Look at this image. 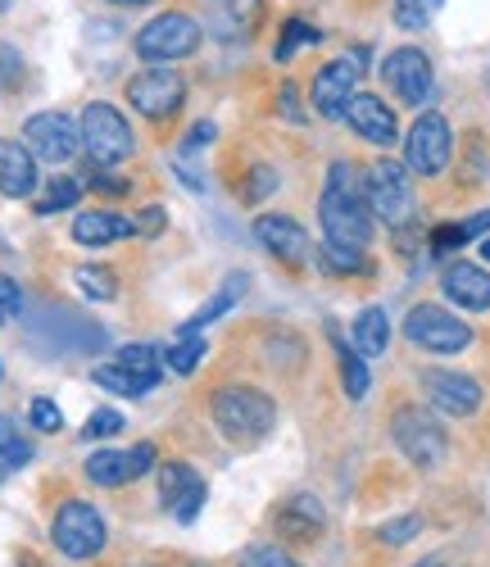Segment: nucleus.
<instances>
[{
  "label": "nucleus",
  "mask_w": 490,
  "mask_h": 567,
  "mask_svg": "<svg viewBox=\"0 0 490 567\" xmlns=\"http://www.w3.org/2000/svg\"><path fill=\"white\" fill-rule=\"evenodd\" d=\"M214 422L227 441H259L273 432L277 404L255 386H223L214 395Z\"/></svg>",
  "instance_id": "obj_2"
},
{
  "label": "nucleus",
  "mask_w": 490,
  "mask_h": 567,
  "mask_svg": "<svg viewBox=\"0 0 490 567\" xmlns=\"http://www.w3.org/2000/svg\"><path fill=\"white\" fill-rule=\"evenodd\" d=\"M346 123L368 141V146H396L400 141L396 110H390L381 96H364V91H355L350 105H346Z\"/></svg>",
  "instance_id": "obj_17"
},
{
  "label": "nucleus",
  "mask_w": 490,
  "mask_h": 567,
  "mask_svg": "<svg viewBox=\"0 0 490 567\" xmlns=\"http://www.w3.org/2000/svg\"><path fill=\"white\" fill-rule=\"evenodd\" d=\"M364 196H368L372 218L390 227H405L414 218V182H409V168L396 159H377L364 173Z\"/></svg>",
  "instance_id": "obj_7"
},
{
  "label": "nucleus",
  "mask_w": 490,
  "mask_h": 567,
  "mask_svg": "<svg viewBox=\"0 0 490 567\" xmlns=\"http://www.w3.org/2000/svg\"><path fill=\"white\" fill-rule=\"evenodd\" d=\"M277 110H282V118H290V123H305V110H300V91L296 86H282V96H277Z\"/></svg>",
  "instance_id": "obj_46"
},
{
  "label": "nucleus",
  "mask_w": 490,
  "mask_h": 567,
  "mask_svg": "<svg viewBox=\"0 0 490 567\" xmlns=\"http://www.w3.org/2000/svg\"><path fill=\"white\" fill-rule=\"evenodd\" d=\"M390 441H396V450H400L414 467H422V472H431V467L446 463V427H440L436 413L422 409V404L396 409V417H390Z\"/></svg>",
  "instance_id": "obj_5"
},
{
  "label": "nucleus",
  "mask_w": 490,
  "mask_h": 567,
  "mask_svg": "<svg viewBox=\"0 0 490 567\" xmlns=\"http://www.w3.org/2000/svg\"><path fill=\"white\" fill-rule=\"evenodd\" d=\"M91 382H95V386H105V391H114V395L141 400V395H151V391H155L160 377L136 372V368H127V363H101V368H91Z\"/></svg>",
  "instance_id": "obj_24"
},
{
  "label": "nucleus",
  "mask_w": 490,
  "mask_h": 567,
  "mask_svg": "<svg viewBox=\"0 0 490 567\" xmlns=\"http://www.w3.org/2000/svg\"><path fill=\"white\" fill-rule=\"evenodd\" d=\"M440 291H446L450 305L468 309V313H486L490 309V272L481 264H450L446 272H440Z\"/></svg>",
  "instance_id": "obj_19"
},
{
  "label": "nucleus",
  "mask_w": 490,
  "mask_h": 567,
  "mask_svg": "<svg viewBox=\"0 0 490 567\" xmlns=\"http://www.w3.org/2000/svg\"><path fill=\"white\" fill-rule=\"evenodd\" d=\"M245 287H251V277H245V272H227V277H223V287H218V296H214V300H205L201 309H195V313H191V318L177 327V337H201L214 318H223V313H227V309H232V305L245 296Z\"/></svg>",
  "instance_id": "obj_22"
},
{
  "label": "nucleus",
  "mask_w": 490,
  "mask_h": 567,
  "mask_svg": "<svg viewBox=\"0 0 490 567\" xmlns=\"http://www.w3.org/2000/svg\"><path fill=\"white\" fill-rule=\"evenodd\" d=\"M264 23V0H205V28L218 41H251Z\"/></svg>",
  "instance_id": "obj_15"
},
{
  "label": "nucleus",
  "mask_w": 490,
  "mask_h": 567,
  "mask_svg": "<svg viewBox=\"0 0 490 567\" xmlns=\"http://www.w3.org/2000/svg\"><path fill=\"white\" fill-rule=\"evenodd\" d=\"M78 200H82V182H78V177H55L51 192L37 200V214L45 218V214H55V209H73Z\"/></svg>",
  "instance_id": "obj_34"
},
{
  "label": "nucleus",
  "mask_w": 490,
  "mask_h": 567,
  "mask_svg": "<svg viewBox=\"0 0 490 567\" xmlns=\"http://www.w3.org/2000/svg\"><path fill=\"white\" fill-rule=\"evenodd\" d=\"M182 96H186V82H182V73H173V69H145V73H136V78L127 82V101H132V110L145 114V118H169V114H177V110H182Z\"/></svg>",
  "instance_id": "obj_12"
},
{
  "label": "nucleus",
  "mask_w": 490,
  "mask_h": 567,
  "mask_svg": "<svg viewBox=\"0 0 490 567\" xmlns=\"http://www.w3.org/2000/svg\"><path fill=\"white\" fill-rule=\"evenodd\" d=\"M318 264H323V272H336V277H359V272L372 268L364 250H355V246H336V241H323Z\"/></svg>",
  "instance_id": "obj_29"
},
{
  "label": "nucleus",
  "mask_w": 490,
  "mask_h": 567,
  "mask_svg": "<svg viewBox=\"0 0 490 567\" xmlns=\"http://www.w3.org/2000/svg\"><path fill=\"white\" fill-rule=\"evenodd\" d=\"M422 567H436V563H422Z\"/></svg>",
  "instance_id": "obj_53"
},
{
  "label": "nucleus",
  "mask_w": 490,
  "mask_h": 567,
  "mask_svg": "<svg viewBox=\"0 0 490 567\" xmlns=\"http://www.w3.org/2000/svg\"><path fill=\"white\" fill-rule=\"evenodd\" d=\"M481 255H486V259H490V241H486V246H481Z\"/></svg>",
  "instance_id": "obj_50"
},
{
  "label": "nucleus",
  "mask_w": 490,
  "mask_h": 567,
  "mask_svg": "<svg viewBox=\"0 0 490 567\" xmlns=\"http://www.w3.org/2000/svg\"><path fill=\"white\" fill-rule=\"evenodd\" d=\"M205 495H210L205 482L195 477L186 463H164V467H160V499L173 508L177 523H195V513H201Z\"/></svg>",
  "instance_id": "obj_18"
},
{
  "label": "nucleus",
  "mask_w": 490,
  "mask_h": 567,
  "mask_svg": "<svg viewBox=\"0 0 490 567\" xmlns=\"http://www.w3.org/2000/svg\"><path fill=\"white\" fill-rule=\"evenodd\" d=\"M132 467H136V477H145V472L155 467V445H136L132 450Z\"/></svg>",
  "instance_id": "obj_47"
},
{
  "label": "nucleus",
  "mask_w": 490,
  "mask_h": 567,
  "mask_svg": "<svg viewBox=\"0 0 490 567\" xmlns=\"http://www.w3.org/2000/svg\"><path fill=\"white\" fill-rule=\"evenodd\" d=\"M418 532H422V517L409 513V517H396V523H386V527L377 532V540H386V545H409Z\"/></svg>",
  "instance_id": "obj_41"
},
{
  "label": "nucleus",
  "mask_w": 490,
  "mask_h": 567,
  "mask_svg": "<svg viewBox=\"0 0 490 567\" xmlns=\"http://www.w3.org/2000/svg\"><path fill=\"white\" fill-rule=\"evenodd\" d=\"M114 432H123V413L119 409H95L86 417V427H82L86 441H101V436H114Z\"/></svg>",
  "instance_id": "obj_39"
},
{
  "label": "nucleus",
  "mask_w": 490,
  "mask_h": 567,
  "mask_svg": "<svg viewBox=\"0 0 490 567\" xmlns=\"http://www.w3.org/2000/svg\"><path fill=\"white\" fill-rule=\"evenodd\" d=\"M23 318V291H19V281L0 272V322H19Z\"/></svg>",
  "instance_id": "obj_40"
},
{
  "label": "nucleus",
  "mask_w": 490,
  "mask_h": 567,
  "mask_svg": "<svg viewBox=\"0 0 490 567\" xmlns=\"http://www.w3.org/2000/svg\"><path fill=\"white\" fill-rule=\"evenodd\" d=\"M455 155V132L446 123V114H418L409 136H405V164L418 177H440L450 168Z\"/></svg>",
  "instance_id": "obj_9"
},
{
  "label": "nucleus",
  "mask_w": 490,
  "mask_h": 567,
  "mask_svg": "<svg viewBox=\"0 0 490 567\" xmlns=\"http://www.w3.org/2000/svg\"><path fill=\"white\" fill-rule=\"evenodd\" d=\"M0 477H6V458H0Z\"/></svg>",
  "instance_id": "obj_51"
},
{
  "label": "nucleus",
  "mask_w": 490,
  "mask_h": 567,
  "mask_svg": "<svg viewBox=\"0 0 490 567\" xmlns=\"http://www.w3.org/2000/svg\"><path fill=\"white\" fill-rule=\"evenodd\" d=\"M28 417H32L37 432H64V413L55 409V400H32Z\"/></svg>",
  "instance_id": "obj_42"
},
{
  "label": "nucleus",
  "mask_w": 490,
  "mask_h": 567,
  "mask_svg": "<svg viewBox=\"0 0 490 567\" xmlns=\"http://www.w3.org/2000/svg\"><path fill=\"white\" fill-rule=\"evenodd\" d=\"M86 477L105 491H119L127 482H136V467H132V450H101L86 458Z\"/></svg>",
  "instance_id": "obj_25"
},
{
  "label": "nucleus",
  "mask_w": 490,
  "mask_h": 567,
  "mask_svg": "<svg viewBox=\"0 0 490 567\" xmlns=\"http://www.w3.org/2000/svg\"><path fill=\"white\" fill-rule=\"evenodd\" d=\"M19 78H23V60H19V51L0 45V91H14Z\"/></svg>",
  "instance_id": "obj_43"
},
{
  "label": "nucleus",
  "mask_w": 490,
  "mask_h": 567,
  "mask_svg": "<svg viewBox=\"0 0 490 567\" xmlns=\"http://www.w3.org/2000/svg\"><path fill=\"white\" fill-rule=\"evenodd\" d=\"M245 182H251V186H241V200H245V205H255V200H264V196L277 192V173H273L268 164H255Z\"/></svg>",
  "instance_id": "obj_37"
},
{
  "label": "nucleus",
  "mask_w": 490,
  "mask_h": 567,
  "mask_svg": "<svg viewBox=\"0 0 490 567\" xmlns=\"http://www.w3.org/2000/svg\"><path fill=\"white\" fill-rule=\"evenodd\" d=\"M364 60H368V51H350L346 60H331V64L318 69V78H314V110H318V118H331V123L346 118V105H350L355 86H359Z\"/></svg>",
  "instance_id": "obj_11"
},
{
  "label": "nucleus",
  "mask_w": 490,
  "mask_h": 567,
  "mask_svg": "<svg viewBox=\"0 0 490 567\" xmlns=\"http://www.w3.org/2000/svg\"><path fill=\"white\" fill-rule=\"evenodd\" d=\"M23 146L32 151L37 164H69L82 151V132L64 114H32L23 123Z\"/></svg>",
  "instance_id": "obj_10"
},
{
  "label": "nucleus",
  "mask_w": 490,
  "mask_h": 567,
  "mask_svg": "<svg viewBox=\"0 0 490 567\" xmlns=\"http://www.w3.org/2000/svg\"><path fill=\"white\" fill-rule=\"evenodd\" d=\"M318 218H323L327 241L368 250V241H372V209H368L364 177H359L355 164L340 159V164L327 168V186H323V200H318Z\"/></svg>",
  "instance_id": "obj_1"
},
{
  "label": "nucleus",
  "mask_w": 490,
  "mask_h": 567,
  "mask_svg": "<svg viewBox=\"0 0 490 567\" xmlns=\"http://www.w3.org/2000/svg\"><path fill=\"white\" fill-rule=\"evenodd\" d=\"M164 218H169V214H164L160 205H151V209H141V214L132 218V223H136V236H160V231H164Z\"/></svg>",
  "instance_id": "obj_45"
},
{
  "label": "nucleus",
  "mask_w": 490,
  "mask_h": 567,
  "mask_svg": "<svg viewBox=\"0 0 490 567\" xmlns=\"http://www.w3.org/2000/svg\"><path fill=\"white\" fill-rule=\"evenodd\" d=\"M110 6H151V0H110Z\"/></svg>",
  "instance_id": "obj_49"
},
{
  "label": "nucleus",
  "mask_w": 490,
  "mask_h": 567,
  "mask_svg": "<svg viewBox=\"0 0 490 567\" xmlns=\"http://www.w3.org/2000/svg\"><path fill=\"white\" fill-rule=\"evenodd\" d=\"M136 236V223L114 214V209H86L73 218V241L78 246H114V241H127Z\"/></svg>",
  "instance_id": "obj_21"
},
{
  "label": "nucleus",
  "mask_w": 490,
  "mask_h": 567,
  "mask_svg": "<svg viewBox=\"0 0 490 567\" xmlns=\"http://www.w3.org/2000/svg\"><path fill=\"white\" fill-rule=\"evenodd\" d=\"M78 132H82V151H86L95 164H101V168H114V164H123V159L136 155V136H132L127 118H123L110 101H91V105L82 110Z\"/></svg>",
  "instance_id": "obj_4"
},
{
  "label": "nucleus",
  "mask_w": 490,
  "mask_h": 567,
  "mask_svg": "<svg viewBox=\"0 0 490 567\" xmlns=\"http://www.w3.org/2000/svg\"><path fill=\"white\" fill-rule=\"evenodd\" d=\"M486 231H490V209L472 214L468 223H450V227H436V231H431V255H450V250L468 246L472 236H486Z\"/></svg>",
  "instance_id": "obj_28"
},
{
  "label": "nucleus",
  "mask_w": 490,
  "mask_h": 567,
  "mask_svg": "<svg viewBox=\"0 0 490 567\" xmlns=\"http://www.w3.org/2000/svg\"><path fill=\"white\" fill-rule=\"evenodd\" d=\"M381 78H386L390 91H396V101H405V105H422L431 96V86H436L431 60L418 51V45H400V51H390L381 60Z\"/></svg>",
  "instance_id": "obj_13"
},
{
  "label": "nucleus",
  "mask_w": 490,
  "mask_h": 567,
  "mask_svg": "<svg viewBox=\"0 0 490 567\" xmlns=\"http://www.w3.org/2000/svg\"><path fill=\"white\" fill-rule=\"evenodd\" d=\"M331 337V346H336V363H340V386H346V395L350 400H364L368 395V386H372V377H368V363H364V354L340 337V332H327Z\"/></svg>",
  "instance_id": "obj_27"
},
{
  "label": "nucleus",
  "mask_w": 490,
  "mask_h": 567,
  "mask_svg": "<svg viewBox=\"0 0 490 567\" xmlns=\"http://www.w3.org/2000/svg\"><path fill=\"white\" fill-rule=\"evenodd\" d=\"M210 354V341L205 337H173V350L164 354V363L177 372V377H191L195 363H201Z\"/></svg>",
  "instance_id": "obj_32"
},
{
  "label": "nucleus",
  "mask_w": 490,
  "mask_h": 567,
  "mask_svg": "<svg viewBox=\"0 0 490 567\" xmlns=\"http://www.w3.org/2000/svg\"><path fill=\"white\" fill-rule=\"evenodd\" d=\"M201 41H205V28L195 23L191 14H177V10L151 19V23H145V28L132 37L136 55L151 60V64H177V60H186V55L201 51Z\"/></svg>",
  "instance_id": "obj_6"
},
{
  "label": "nucleus",
  "mask_w": 490,
  "mask_h": 567,
  "mask_svg": "<svg viewBox=\"0 0 490 567\" xmlns=\"http://www.w3.org/2000/svg\"><path fill=\"white\" fill-rule=\"evenodd\" d=\"M255 241H259L273 259H282V264H305V259L314 255L309 231H305L296 218H286V214H264V218H255Z\"/></svg>",
  "instance_id": "obj_16"
},
{
  "label": "nucleus",
  "mask_w": 490,
  "mask_h": 567,
  "mask_svg": "<svg viewBox=\"0 0 490 567\" xmlns=\"http://www.w3.org/2000/svg\"><path fill=\"white\" fill-rule=\"evenodd\" d=\"M214 136H218V127H214L210 118H205V123H195V127L186 132V141H182V155H201Z\"/></svg>",
  "instance_id": "obj_44"
},
{
  "label": "nucleus",
  "mask_w": 490,
  "mask_h": 567,
  "mask_svg": "<svg viewBox=\"0 0 490 567\" xmlns=\"http://www.w3.org/2000/svg\"><path fill=\"white\" fill-rule=\"evenodd\" d=\"M51 540L64 558L73 563H86V558H101L105 545H110V527L95 504L86 499H64L55 508V523H51Z\"/></svg>",
  "instance_id": "obj_3"
},
{
  "label": "nucleus",
  "mask_w": 490,
  "mask_h": 567,
  "mask_svg": "<svg viewBox=\"0 0 490 567\" xmlns=\"http://www.w3.org/2000/svg\"><path fill=\"white\" fill-rule=\"evenodd\" d=\"M73 281H78V291L86 296V300H114L119 296V277H114V268H101V264H82L78 272H73Z\"/></svg>",
  "instance_id": "obj_30"
},
{
  "label": "nucleus",
  "mask_w": 490,
  "mask_h": 567,
  "mask_svg": "<svg viewBox=\"0 0 490 567\" xmlns=\"http://www.w3.org/2000/svg\"><path fill=\"white\" fill-rule=\"evenodd\" d=\"M95 192H105V196H127V177H101V182H95Z\"/></svg>",
  "instance_id": "obj_48"
},
{
  "label": "nucleus",
  "mask_w": 490,
  "mask_h": 567,
  "mask_svg": "<svg viewBox=\"0 0 490 567\" xmlns=\"http://www.w3.org/2000/svg\"><path fill=\"white\" fill-rule=\"evenodd\" d=\"M241 567H300V563L290 558L282 545H255V549H245Z\"/></svg>",
  "instance_id": "obj_38"
},
{
  "label": "nucleus",
  "mask_w": 490,
  "mask_h": 567,
  "mask_svg": "<svg viewBox=\"0 0 490 567\" xmlns=\"http://www.w3.org/2000/svg\"><path fill=\"white\" fill-rule=\"evenodd\" d=\"M405 337L427 354H459L472 346V327L440 305H414L405 313Z\"/></svg>",
  "instance_id": "obj_8"
},
{
  "label": "nucleus",
  "mask_w": 490,
  "mask_h": 567,
  "mask_svg": "<svg viewBox=\"0 0 490 567\" xmlns=\"http://www.w3.org/2000/svg\"><path fill=\"white\" fill-rule=\"evenodd\" d=\"M350 341H355V350H359L364 359L386 354V346H390V318H386V309L368 305V309L355 318V327H350Z\"/></svg>",
  "instance_id": "obj_26"
},
{
  "label": "nucleus",
  "mask_w": 490,
  "mask_h": 567,
  "mask_svg": "<svg viewBox=\"0 0 490 567\" xmlns=\"http://www.w3.org/2000/svg\"><path fill=\"white\" fill-rule=\"evenodd\" d=\"M37 159L32 151L23 146V141H10V136H0V196H10V200H28L37 196Z\"/></svg>",
  "instance_id": "obj_20"
},
{
  "label": "nucleus",
  "mask_w": 490,
  "mask_h": 567,
  "mask_svg": "<svg viewBox=\"0 0 490 567\" xmlns=\"http://www.w3.org/2000/svg\"><path fill=\"white\" fill-rule=\"evenodd\" d=\"M422 395L431 409L450 413V417H472L481 409V386L463 372H450V368H427L422 372Z\"/></svg>",
  "instance_id": "obj_14"
},
{
  "label": "nucleus",
  "mask_w": 490,
  "mask_h": 567,
  "mask_svg": "<svg viewBox=\"0 0 490 567\" xmlns=\"http://www.w3.org/2000/svg\"><path fill=\"white\" fill-rule=\"evenodd\" d=\"M277 527H282V536H290V540H314V536H323V527H327V513H323V504L314 499V495H296L282 513H277Z\"/></svg>",
  "instance_id": "obj_23"
},
{
  "label": "nucleus",
  "mask_w": 490,
  "mask_h": 567,
  "mask_svg": "<svg viewBox=\"0 0 490 567\" xmlns=\"http://www.w3.org/2000/svg\"><path fill=\"white\" fill-rule=\"evenodd\" d=\"M440 10V0H396V23L405 32H422Z\"/></svg>",
  "instance_id": "obj_35"
},
{
  "label": "nucleus",
  "mask_w": 490,
  "mask_h": 567,
  "mask_svg": "<svg viewBox=\"0 0 490 567\" xmlns=\"http://www.w3.org/2000/svg\"><path fill=\"white\" fill-rule=\"evenodd\" d=\"M0 10H10V0H0Z\"/></svg>",
  "instance_id": "obj_52"
},
{
  "label": "nucleus",
  "mask_w": 490,
  "mask_h": 567,
  "mask_svg": "<svg viewBox=\"0 0 490 567\" xmlns=\"http://www.w3.org/2000/svg\"><path fill=\"white\" fill-rule=\"evenodd\" d=\"M0 458H6V467H23L32 458V441L23 436L19 417L10 413H0Z\"/></svg>",
  "instance_id": "obj_31"
},
{
  "label": "nucleus",
  "mask_w": 490,
  "mask_h": 567,
  "mask_svg": "<svg viewBox=\"0 0 490 567\" xmlns=\"http://www.w3.org/2000/svg\"><path fill=\"white\" fill-rule=\"evenodd\" d=\"M119 363H127V368H136V372H151V377H164V354L155 350V346H123L119 350Z\"/></svg>",
  "instance_id": "obj_36"
},
{
  "label": "nucleus",
  "mask_w": 490,
  "mask_h": 567,
  "mask_svg": "<svg viewBox=\"0 0 490 567\" xmlns=\"http://www.w3.org/2000/svg\"><path fill=\"white\" fill-rule=\"evenodd\" d=\"M318 41H323L318 28H309L305 19H286V23H282V41H277L273 55H277V60H290V55L300 51V45H318Z\"/></svg>",
  "instance_id": "obj_33"
}]
</instances>
